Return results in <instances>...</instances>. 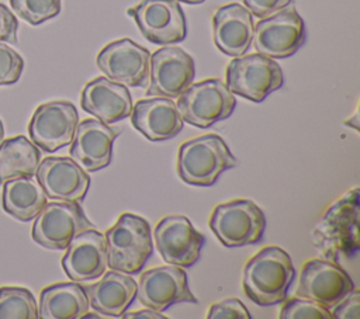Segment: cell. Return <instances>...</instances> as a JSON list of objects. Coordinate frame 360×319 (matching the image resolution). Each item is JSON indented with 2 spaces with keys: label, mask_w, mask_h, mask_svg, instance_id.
Returning a JSON list of instances; mask_svg holds the SVG:
<instances>
[{
  "label": "cell",
  "mask_w": 360,
  "mask_h": 319,
  "mask_svg": "<svg viewBox=\"0 0 360 319\" xmlns=\"http://www.w3.org/2000/svg\"><path fill=\"white\" fill-rule=\"evenodd\" d=\"M294 275L288 253L277 246H266L245 264L242 285L250 301L269 306L285 299Z\"/></svg>",
  "instance_id": "6da1fadb"
},
{
  "label": "cell",
  "mask_w": 360,
  "mask_h": 319,
  "mask_svg": "<svg viewBox=\"0 0 360 319\" xmlns=\"http://www.w3.org/2000/svg\"><path fill=\"white\" fill-rule=\"evenodd\" d=\"M359 188L354 187L335 201L311 232L314 245L330 261L353 257L359 250Z\"/></svg>",
  "instance_id": "7a4b0ae2"
},
{
  "label": "cell",
  "mask_w": 360,
  "mask_h": 319,
  "mask_svg": "<svg viewBox=\"0 0 360 319\" xmlns=\"http://www.w3.org/2000/svg\"><path fill=\"white\" fill-rule=\"evenodd\" d=\"M107 266L127 274L139 273L153 252L152 232L142 216L124 212L104 233Z\"/></svg>",
  "instance_id": "3957f363"
},
{
  "label": "cell",
  "mask_w": 360,
  "mask_h": 319,
  "mask_svg": "<svg viewBox=\"0 0 360 319\" xmlns=\"http://www.w3.org/2000/svg\"><path fill=\"white\" fill-rule=\"evenodd\" d=\"M236 163L225 141L215 134H207L181 143L177 153V174L187 184L210 187Z\"/></svg>",
  "instance_id": "277c9868"
},
{
  "label": "cell",
  "mask_w": 360,
  "mask_h": 319,
  "mask_svg": "<svg viewBox=\"0 0 360 319\" xmlns=\"http://www.w3.org/2000/svg\"><path fill=\"white\" fill-rule=\"evenodd\" d=\"M208 223L224 246L242 247L262 240L266 216L253 201L238 198L217 205Z\"/></svg>",
  "instance_id": "5b68a950"
},
{
  "label": "cell",
  "mask_w": 360,
  "mask_h": 319,
  "mask_svg": "<svg viewBox=\"0 0 360 319\" xmlns=\"http://www.w3.org/2000/svg\"><path fill=\"white\" fill-rule=\"evenodd\" d=\"M176 105L184 122L210 128L233 112L236 98L222 80L205 79L191 83L177 97Z\"/></svg>",
  "instance_id": "8992f818"
},
{
  "label": "cell",
  "mask_w": 360,
  "mask_h": 319,
  "mask_svg": "<svg viewBox=\"0 0 360 319\" xmlns=\"http://www.w3.org/2000/svg\"><path fill=\"white\" fill-rule=\"evenodd\" d=\"M284 83L280 65L262 53L233 58L225 74L226 87L236 96L255 103L263 101Z\"/></svg>",
  "instance_id": "52a82bcc"
},
{
  "label": "cell",
  "mask_w": 360,
  "mask_h": 319,
  "mask_svg": "<svg viewBox=\"0 0 360 319\" xmlns=\"http://www.w3.org/2000/svg\"><path fill=\"white\" fill-rule=\"evenodd\" d=\"M305 41L304 20L294 7H285L260 18L253 27V46L271 59L292 56Z\"/></svg>",
  "instance_id": "ba28073f"
},
{
  "label": "cell",
  "mask_w": 360,
  "mask_h": 319,
  "mask_svg": "<svg viewBox=\"0 0 360 319\" xmlns=\"http://www.w3.org/2000/svg\"><path fill=\"white\" fill-rule=\"evenodd\" d=\"M31 236L45 249L62 250L82 230L93 228L79 202H46L34 218Z\"/></svg>",
  "instance_id": "9c48e42d"
},
{
  "label": "cell",
  "mask_w": 360,
  "mask_h": 319,
  "mask_svg": "<svg viewBox=\"0 0 360 319\" xmlns=\"http://www.w3.org/2000/svg\"><path fill=\"white\" fill-rule=\"evenodd\" d=\"M79 124V114L70 101L55 100L38 105L28 124L31 142L46 153L70 145Z\"/></svg>",
  "instance_id": "30bf717a"
},
{
  "label": "cell",
  "mask_w": 360,
  "mask_h": 319,
  "mask_svg": "<svg viewBox=\"0 0 360 319\" xmlns=\"http://www.w3.org/2000/svg\"><path fill=\"white\" fill-rule=\"evenodd\" d=\"M141 34L156 45H172L186 38L184 13L176 0H141L127 10Z\"/></svg>",
  "instance_id": "8fae6325"
},
{
  "label": "cell",
  "mask_w": 360,
  "mask_h": 319,
  "mask_svg": "<svg viewBox=\"0 0 360 319\" xmlns=\"http://www.w3.org/2000/svg\"><path fill=\"white\" fill-rule=\"evenodd\" d=\"M136 298L143 306L159 312L180 302L197 304V298L188 287L186 271L174 264L143 271L139 277Z\"/></svg>",
  "instance_id": "7c38bea8"
},
{
  "label": "cell",
  "mask_w": 360,
  "mask_h": 319,
  "mask_svg": "<svg viewBox=\"0 0 360 319\" xmlns=\"http://www.w3.org/2000/svg\"><path fill=\"white\" fill-rule=\"evenodd\" d=\"M150 53L129 38L107 44L97 55L98 69L112 82L127 87H143L149 77Z\"/></svg>",
  "instance_id": "4fadbf2b"
},
{
  "label": "cell",
  "mask_w": 360,
  "mask_h": 319,
  "mask_svg": "<svg viewBox=\"0 0 360 319\" xmlns=\"http://www.w3.org/2000/svg\"><path fill=\"white\" fill-rule=\"evenodd\" d=\"M194 60L179 46H163L149 59V87L146 96L177 98L194 80Z\"/></svg>",
  "instance_id": "5bb4252c"
},
{
  "label": "cell",
  "mask_w": 360,
  "mask_h": 319,
  "mask_svg": "<svg viewBox=\"0 0 360 319\" xmlns=\"http://www.w3.org/2000/svg\"><path fill=\"white\" fill-rule=\"evenodd\" d=\"M354 288L350 275L335 261L311 259L301 270L297 295L330 309Z\"/></svg>",
  "instance_id": "9a60e30c"
},
{
  "label": "cell",
  "mask_w": 360,
  "mask_h": 319,
  "mask_svg": "<svg viewBox=\"0 0 360 319\" xmlns=\"http://www.w3.org/2000/svg\"><path fill=\"white\" fill-rule=\"evenodd\" d=\"M162 259L179 267H191L200 259L204 236L184 215L162 218L153 232Z\"/></svg>",
  "instance_id": "2e32d148"
},
{
  "label": "cell",
  "mask_w": 360,
  "mask_h": 319,
  "mask_svg": "<svg viewBox=\"0 0 360 319\" xmlns=\"http://www.w3.org/2000/svg\"><path fill=\"white\" fill-rule=\"evenodd\" d=\"M35 176L45 195L55 201L82 202L90 187L87 171L66 156L45 157L39 162Z\"/></svg>",
  "instance_id": "e0dca14e"
},
{
  "label": "cell",
  "mask_w": 360,
  "mask_h": 319,
  "mask_svg": "<svg viewBox=\"0 0 360 319\" xmlns=\"http://www.w3.org/2000/svg\"><path fill=\"white\" fill-rule=\"evenodd\" d=\"M118 135L120 129L100 119H83L77 124L69 155L86 171L101 170L111 163L112 146Z\"/></svg>",
  "instance_id": "ac0fdd59"
},
{
  "label": "cell",
  "mask_w": 360,
  "mask_h": 319,
  "mask_svg": "<svg viewBox=\"0 0 360 319\" xmlns=\"http://www.w3.org/2000/svg\"><path fill=\"white\" fill-rule=\"evenodd\" d=\"M60 263L72 281L83 282L100 278L107 268L104 235L94 228L79 232L69 242Z\"/></svg>",
  "instance_id": "d6986e66"
},
{
  "label": "cell",
  "mask_w": 360,
  "mask_h": 319,
  "mask_svg": "<svg viewBox=\"0 0 360 319\" xmlns=\"http://www.w3.org/2000/svg\"><path fill=\"white\" fill-rule=\"evenodd\" d=\"M129 117L132 126L152 142L174 138L184 125L176 103L160 96L136 101Z\"/></svg>",
  "instance_id": "ffe728a7"
},
{
  "label": "cell",
  "mask_w": 360,
  "mask_h": 319,
  "mask_svg": "<svg viewBox=\"0 0 360 319\" xmlns=\"http://www.w3.org/2000/svg\"><path fill=\"white\" fill-rule=\"evenodd\" d=\"M80 105L86 112L108 125L129 117L134 107L127 86L101 76L83 87Z\"/></svg>",
  "instance_id": "44dd1931"
},
{
  "label": "cell",
  "mask_w": 360,
  "mask_h": 319,
  "mask_svg": "<svg viewBox=\"0 0 360 319\" xmlns=\"http://www.w3.org/2000/svg\"><path fill=\"white\" fill-rule=\"evenodd\" d=\"M253 27V15L246 7L238 3L221 6L212 15L214 44L228 56H242L252 45Z\"/></svg>",
  "instance_id": "7402d4cb"
},
{
  "label": "cell",
  "mask_w": 360,
  "mask_h": 319,
  "mask_svg": "<svg viewBox=\"0 0 360 319\" xmlns=\"http://www.w3.org/2000/svg\"><path fill=\"white\" fill-rule=\"evenodd\" d=\"M138 284L131 274L111 270L94 284L84 285L89 305L100 315L121 316L136 297Z\"/></svg>",
  "instance_id": "603a6c76"
},
{
  "label": "cell",
  "mask_w": 360,
  "mask_h": 319,
  "mask_svg": "<svg viewBox=\"0 0 360 319\" xmlns=\"http://www.w3.org/2000/svg\"><path fill=\"white\" fill-rule=\"evenodd\" d=\"M84 287L76 281L56 282L45 287L39 295L38 318L80 319L89 312Z\"/></svg>",
  "instance_id": "cb8c5ba5"
},
{
  "label": "cell",
  "mask_w": 360,
  "mask_h": 319,
  "mask_svg": "<svg viewBox=\"0 0 360 319\" xmlns=\"http://www.w3.org/2000/svg\"><path fill=\"white\" fill-rule=\"evenodd\" d=\"M46 195L37 180L28 176L3 183V209L20 222L32 221L46 204Z\"/></svg>",
  "instance_id": "d4e9b609"
},
{
  "label": "cell",
  "mask_w": 360,
  "mask_h": 319,
  "mask_svg": "<svg viewBox=\"0 0 360 319\" xmlns=\"http://www.w3.org/2000/svg\"><path fill=\"white\" fill-rule=\"evenodd\" d=\"M39 162V148L24 135L3 141L0 143V184L15 177H32Z\"/></svg>",
  "instance_id": "484cf974"
},
{
  "label": "cell",
  "mask_w": 360,
  "mask_h": 319,
  "mask_svg": "<svg viewBox=\"0 0 360 319\" xmlns=\"http://www.w3.org/2000/svg\"><path fill=\"white\" fill-rule=\"evenodd\" d=\"M38 304L24 287H0V319H37Z\"/></svg>",
  "instance_id": "4316f807"
},
{
  "label": "cell",
  "mask_w": 360,
  "mask_h": 319,
  "mask_svg": "<svg viewBox=\"0 0 360 319\" xmlns=\"http://www.w3.org/2000/svg\"><path fill=\"white\" fill-rule=\"evenodd\" d=\"M10 6L31 25H39L60 13V0H10Z\"/></svg>",
  "instance_id": "83f0119b"
},
{
  "label": "cell",
  "mask_w": 360,
  "mask_h": 319,
  "mask_svg": "<svg viewBox=\"0 0 360 319\" xmlns=\"http://www.w3.org/2000/svg\"><path fill=\"white\" fill-rule=\"evenodd\" d=\"M280 319H332L330 309L322 306L321 304L304 298L294 297L281 305Z\"/></svg>",
  "instance_id": "f1b7e54d"
},
{
  "label": "cell",
  "mask_w": 360,
  "mask_h": 319,
  "mask_svg": "<svg viewBox=\"0 0 360 319\" xmlns=\"http://www.w3.org/2000/svg\"><path fill=\"white\" fill-rule=\"evenodd\" d=\"M24 69L22 56L6 45V42H0V86H10L20 80Z\"/></svg>",
  "instance_id": "f546056e"
},
{
  "label": "cell",
  "mask_w": 360,
  "mask_h": 319,
  "mask_svg": "<svg viewBox=\"0 0 360 319\" xmlns=\"http://www.w3.org/2000/svg\"><path fill=\"white\" fill-rule=\"evenodd\" d=\"M207 319H250V313L240 299L226 298L210 306Z\"/></svg>",
  "instance_id": "4dcf8cb0"
},
{
  "label": "cell",
  "mask_w": 360,
  "mask_h": 319,
  "mask_svg": "<svg viewBox=\"0 0 360 319\" xmlns=\"http://www.w3.org/2000/svg\"><path fill=\"white\" fill-rule=\"evenodd\" d=\"M359 289L353 288L340 302L330 308L332 319H357L359 318Z\"/></svg>",
  "instance_id": "1f68e13d"
},
{
  "label": "cell",
  "mask_w": 360,
  "mask_h": 319,
  "mask_svg": "<svg viewBox=\"0 0 360 319\" xmlns=\"http://www.w3.org/2000/svg\"><path fill=\"white\" fill-rule=\"evenodd\" d=\"M18 21L14 13L3 3H0V42L17 44Z\"/></svg>",
  "instance_id": "d6a6232c"
},
{
  "label": "cell",
  "mask_w": 360,
  "mask_h": 319,
  "mask_svg": "<svg viewBox=\"0 0 360 319\" xmlns=\"http://www.w3.org/2000/svg\"><path fill=\"white\" fill-rule=\"evenodd\" d=\"M243 3L252 15L264 18L288 7L291 0H243Z\"/></svg>",
  "instance_id": "836d02e7"
},
{
  "label": "cell",
  "mask_w": 360,
  "mask_h": 319,
  "mask_svg": "<svg viewBox=\"0 0 360 319\" xmlns=\"http://www.w3.org/2000/svg\"><path fill=\"white\" fill-rule=\"evenodd\" d=\"M121 318L124 319H166L165 315H162L159 311L152 309L145 306V309H139V311H134V312H124L121 315Z\"/></svg>",
  "instance_id": "e575fe53"
},
{
  "label": "cell",
  "mask_w": 360,
  "mask_h": 319,
  "mask_svg": "<svg viewBox=\"0 0 360 319\" xmlns=\"http://www.w3.org/2000/svg\"><path fill=\"white\" fill-rule=\"evenodd\" d=\"M176 1H180V3H187V4H200V3H204L205 0H176Z\"/></svg>",
  "instance_id": "d590c367"
},
{
  "label": "cell",
  "mask_w": 360,
  "mask_h": 319,
  "mask_svg": "<svg viewBox=\"0 0 360 319\" xmlns=\"http://www.w3.org/2000/svg\"><path fill=\"white\" fill-rule=\"evenodd\" d=\"M4 141V125H3V122H1V119H0V143Z\"/></svg>",
  "instance_id": "8d00e7d4"
}]
</instances>
